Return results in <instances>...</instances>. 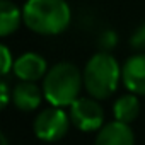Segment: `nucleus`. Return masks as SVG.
I'll return each instance as SVG.
<instances>
[{
	"label": "nucleus",
	"instance_id": "1",
	"mask_svg": "<svg viewBox=\"0 0 145 145\" xmlns=\"http://www.w3.org/2000/svg\"><path fill=\"white\" fill-rule=\"evenodd\" d=\"M24 24L43 36L63 33L70 24V7L65 0H27L22 7Z\"/></svg>",
	"mask_w": 145,
	"mask_h": 145
},
{
	"label": "nucleus",
	"instance_id": "2",
	"mask_svg": "<svg viewBox=\"0 0 145 145\" xmlns=\"http://www.w3.org/2000/svg\"><path fill=\"white\" fill-rule=\"evenodd\" d=\"M84 75L80 70L68 61L56 63L48 70L43 82V96L51 106L67 108L72 106L80 94Z\"/></svg>",
	"mask_w": 145,
	"mask_h": 145
},
{
	"label": "nucleus",
	"instance_id": "3",
	"mask_svg": "<svg viewBox=\"0 0 145 145\" xmlns=\"http://www.w3.org/2000/svg\"><path fill=\"white\" fill-rule=\"evenodd\" d=\"M84 87L94 99H108L120 84L121 68L109 53H97L91 56L84 68Z\"/></svg>",
	"mask_w": 145,
	"mask_h": 145
},
{
	"label": "nucleus",
	"instance_id": "4",
	"mask_svg": "<svg viewBox=\"0 0 145 145\" xmlns=\"http://www.w3.org/2000/svg\"><path fill=\"white\" fill-rule=\"evenodd\" d=\"M68 123H72L70 116L61 108L51 106L48 109H43L36 116L33 130H34V135L39 140H43V142H56V140H61L67 135Z\"/></svg>",
	"mask_w": 145,
	"mask_h": 145
},
{
	"label": "nucleus",
	"instance_id": "5",
	"mask_svg": "<svg viewBox=\"0 0 145 145\" xmlns=\"http://www.w3.org/2000/svg\"><path fill=\"white\" fill-rule=\"evenodd\" d=\"M68 116L72 125L82 131H96L104 126V111L94 97H79L70 106Z\"/></svg>",
	"mask_w": 145,
	"mask_h": 145
},
{
	"label": "nucleus",
	"instance_id": "6",
	"mask_svg": "<svg viewBox=\"0 0 145 145\" xmlns=\"http://www.w3.org/2000/svg\"><path fill=\"white\" fill-rule=\"evenodd\" d=\"M46 68V60L38 53H24L14 61V74L19 80L24 82L39 80L48 74Z\"/></svg>",
	"mask_w": 145,
	"mask_h": 145
},
{
	"label": "nucleus",
	"instance_id": "7",
	"mask_svg": "<svg viewBox=\"0 0 145 145\" xmlns=\"http://www.w3.org/2000/svg\"><path fill=\"white\" fill-rule=\"evenodd\" d=\"M121 77L125 87L137 96H145V55H135L123 65Z\"/></svg>",
	"mask_w": 145,
	"mask_h": 145
},
{
	"label": "nucleus",
	"instance_id": "8",
	"mask_svg": "<svg viewBox=\"0 0 145 145\" xmlns=\"http://www.w3.org/2000/svg\"><path fill=\"white\" fill-rule=\"evenodd\" d=\"M94 145H135V137L128 123L114 120L99 130Z\"/></svg>",
	"mask_w": 145,
	"mask_h": 145
},
{
	"label": "nucleus",
	"instance_id": "9",
	"mask_svg": "<svg viewBox=\"0 0 145 145\" xmlns=\"http://www.w3.org/2000/svg\"><path fill=\"white\" fill-rule=\"evenodd\" d=\"M41 96H43V92L39 91V87L34 82L21 80L12 91V101H14L16 108L21 111L38 109V106L41 104Z\"/></svg>",
	"mask_w": 145,
	"mask_h": 145
},
{
	"label": "nucleus",
	"instance_id": "10",
	"mask_svg": "<svg viewBox=\"0 0 145 145\" xmlns=\"http://www.w3.org/2000/svg\"><path fill=\"white\" fill-rule=\"evenodd\" d=\"M22 21V12L17 9L16 4L10 0L0 2V36H9L14 31H17L19 24Z\"/></svg>",
	"mask_w": 145,
	"mask_h": 145
},
{
	"label": "nucleus",
	"instance_id": "11",
	"mask_svg": "<svg viewBox=\"0 0 145 145\" xmlns=\"http://www.w3.org/2000/svg\"><path fill=\"white\" fill-rule=\"evenodd\" d=\"M138 111H140V103L137 94H125L118 97L113 106V114L116 121L121 123H131L138 116Z\"/></svg>",
	"mask_w": 145,
	"mask_h": 145
},
{
	"label": "nucleus",
	"instance_id": "12",
	"mask_svg": "<svg viewBox=\"0 0 145 145\" xmlns=\"http://www.w3.org/2000/svg\"><path fill=\"white\" fill-rule=\"evenodd\" d=\"M0 53H2V75L9 74L10 68H14V60H12V55L9 51V48L5 44H2V48H0Z\"/></svg>",
	"mask_w": 145,
	"mask_h": 145
},
{
	"label": "nucleus",
	"instance_id": "13",
	"mask_svg": "<svg viewBox=\"0 0 145 145\" xmlns=\"http://www.w3.org/2000/svg\"><path fill=\"white\" fill-rule=\"evenodd\" d=\"M131 46L133 48H138V50H143L145 48V24H142L131 36Z\"/></svg>",
	"mask_w": 145,
	"mask_h": 145
},
{
	"label": "nucleus",
	"instance_id": "14",
	"mask_svg": "<svg viewBox=\"0 0 145 145\" xmlns=\"http://www.w3.org/2000/svg\"><path fill=\"white\" fill-rule=\"evenodd\" d=\"M0 91H2V109H4V108H7V104H9V97H10V94H9V87H7V82H5V80H2V84H0Z\"/></svg>",
	"mask_w": 145,
	"mask_h": 145
},
{
	"label": "nucleus",
	"instance_id": "15",
	"mask_svg": "<svg viewBox=\"0 0 145 145\" xmlns=\"http://www.w3.org/2000/svg\"><path fill=\"white\" fill-rule=\"evenodd\" d=\"M0 140H2V145H7V138H5V135L0 137Z\"/></svg>",
	"mask_w": 145,
	"mask_h": 145
}]
</instances>
